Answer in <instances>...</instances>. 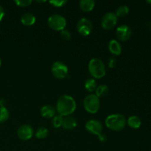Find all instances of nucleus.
<instances>
[{"instance_id": "nucleus-1", "label": "nucleus", "mask_w": 151, "mask_h": 151, "mask_svg": "<svg viewBox=\"0 0 151 151\" xmlns=\"http://www.w3.org/2000/svg\"><path fill=\"white\" fill-rule=\"evenodd\" d=\"M76 102L71 96L64 94L60 96L56 103V110L62 116H70L76 109Z\"/></svg>"}, {"instance_id": "nucleus-2", "label": "nucleus", "mask_w": 151, "mask_h": 151, "mask_svg": "<svg viewBox=\"0 0 151 151\" xmlns=\"http://www.w3.org/2000/svg\"><path fill=\"white\" fill-rule=\"evenodd\" d=\"M105 122L109 129L114 131H119L125 128L126 125V119L122 114H114L108 116Z\"/></svg>"}, {"instance_id": "nucleus-3", "label": "nucleus", "mask_w": 151, "mask_h": 151, "mask_svg": "<svg viewBox=\"0 0 151 151\" xmlns=\"http://www.w3.org/2000/svg\"><path fill=\"white\" fill-rule=\"evenodd\" d=\"M88 71L91 76L100 79L106 75V66L101 59L94 58L88 63Z\"/></svg>"}, {"instance_id": "nucleus-4", "label": "nucleus", "mask_w": 151, "mask_h": 151, "mask_svg": "<svg viewBox=\"0 0 151 151\" xmlns=\"http://www.w3.org/2000/svg\"><path fill=\"white\" fill-rule=\"evenodd\" d=\"M86 111L90 114H96L100 109V103L99 97L96 94H88L83 100Z\"/></svg>"}, {"instance_id": "nucleus-5", "label": "nucleus", "mask_w": 151, "mask_h": 151, "mask_svg": "<svg viewBox=\"0 0 151 151\" xmlns=\"http://www.w3.org/2000/svg\"><path fill=\"white\" fill-rule=\"evenodd\" d=\"M47 24L51 29L61 31L66 26V20L64 16L60 14H53L48 18Z\"/></svg>"}, {"instance_id": "nucleus-6", "label": "nucleus", "mask_w": 151, "mask_h": 151, "mask_svg": "<svg viewBox=\"0 0 151 151\" xmlns=\"http://www.w3.org/2000/svg\"><path fill=\"white\" fill-rule=\"evenodd\" d=\"M51 71L52 75L56 78L63 79L67 76L69 69L64 63L61 61H55L52 65Z\"/></svg>"}, {"instance_id": "nucleus-7", "label": "nucleus", "mask_w": 151, "mask_h": 151, "mask_svg": "<svg viewBox=\"0 0 151 151\" xmlns=\"http://www.w3.org/2000/svg\"><path fill=\"white\" fill-rule=\"evenodd\" d=\"M77 29L80 34L84 36H87L92 32V24L91 21L86 18H82L77 24Z\"/></svg>"}, {"instance_id": "nucleus-8", "label": "nucleus", "mask_w": 151, "mask_h": 151, "mask_svg": "<svg viewBox=\"0 0 151 151\" xmlns=\"http://www.w3.org/2000/svg\"><path fill=\"white\" fill-rule=\"evenodd\" d=\"M117 20V16L114 13L109 12V13H106L102 18L101 25L105 29H112L116 24Z\"/></svg>"}, {"instance_id": "nucleus-9", "label": "nucleus", "mask_w": 151, "mask_h": 151, "mask_svg": "<svg viewBox=\"0 0 151 151\" xmlns=\"http://www.w3.org/2000/svg\"><path fill=\"white\" fill-rule=\"evenodd\" d=\"M18 137L21 140L27 141V140L30 139L33 136V129L32 126L28 124L21 125L17 131Z\"/></svg>"}, {"instance_id": "nucleus-10", "label": "nucleus", "mask_w": 151, "mask_h": 151, "mask_svg": "<svg viewBox=\"0 0 151 151\" xmlns=\"http://www.w3.org/2000/svg\"><path fill=\"white\" fill-rule=\"evenodd\" d=\"M85 127L88 132L97 136L102 134L103 131V125L100 121L97 119H90L87 121Z\"/></svg>"}, {"instance_id": "nucleus-11", "label": "nucleus", "mask_w": 151, "mask_h": 151, "mask_svg": "<svg viewBox=\"0 0 151 151\" xmlns=\"http://www.w3.org/2000/svg\"><path fill=\"white\" fill-rule=\"evenodd\" d=\"M132 34L131 27L126 24L120 25L117 27L116 32V37L121 41H125L129 39Z\"/></svg>"}, {"instance_id": "nucleus-12", "label": "nucleus", "mask_w": 151, "mask_h": 151, "mask_svg": "<svg viewBox=\"0 0 151 151\" xmlns=\"http://www.w3.org/2000/svg\"><path fill=\"white\" fill-rule=\"evenodd\" d=\"M109 50L111 52L115 55H119L122 52L121 44L116 39H112L109 43Z\"/></svg>"}, {"instance_id": "nucleus-13", "label": "nucleus", "mask_w": 151, "mask_h": 151, "mask_svg": "<svg viewBox=\"0 0 151 151\" xmlns=\"http://www.w3.org/2000/svg\"><path fill=\"white\" fill-rule=\"evenodd\" d=\"M36 18L32 13H25L21 16V22L24 26H32L35 23Z\"/></svg>"}, {"instance_id": "nucleus-14", "label": "nucleus", "mask_w": 151, "mask_h": 151, "mask_svg": "<svg viewBox=\"0 0 151 151\" xmlns=\"http://www.w3.org/2000/svg\"><path fill=\"white\" fill-rule=\"evenodd\" d=\"M77 126V120L71 116H64L63 119L62 126L66 130H72Z\"/></svg>"}, {"instance_id": "nucleus-15", "label": "nucleus", "mask_w": 151, "mask_h": 151, "mask_svg": "<svg viewBox=\"0 0 151 151\" xmlns=\"http://www.w3.org/2000/svg\"><path fill=\"white\" fill-rule=\"evenodd\" d=\"M41 114L44 118H52L55 114V109L50 105H45L41 109Z\"/></svg>"}, {"instance_id": "nucleus-16", "label": "nucleus", "mask_w": 151, "mask_h": 151, "mask_svg": "<svg viewBox=\"0 0 151 151\" xmlns=\"http://www.w3.org/2000/svg\"><path fill=\"white\" fill-rule=\"evenodd\" d=\"M79 5L83 12H90L94 9L95 6V1L94 0H81Z\"/></svg>"}, {"instance_id": "nucleus-17", "label": "nucleus", "mask_w": 151, "mask_h": 151, "mask_svg": "<svg viewBox=\"0 0 151 151\" xmlns=\"http://www.w3.org/2000/svg\"><path fill=\"white\" fill-rule=\"evenodd\" d=\"M127 123L131 128L137 129L139 128L142 125V121L140 118L137 116H131L128 118Z\"/></svg>"}, {"instance_id": "nucleus-18", "label": "nucleus", "mask_w": 151, "mask_h": 151, "mask_svg": "<svg viewBox=\"0 0 151 151\" xmlns=\"http://www.w3.org/2000/svg\"><path fill=\"white\" fill-rule=\"evenodd\" d=\"M97 87V82H96L94 78H88L86 81L85 88L86 89V91H89V92H92V91H95Z\"/></svg>"}, {"instance_id": "nucleus-19", "label": "nucleus", "mask_w": 151, "mask_h": 151, "mask_svg": "<svg viewBox=\"0 0 151 151\" xmlns=\"http://www.w3.org/2000/svg\"><path fill=\"white\" fill-rule=\"evenodd\" d=\"M109 87L106 85H100L97 87L95 91L96 95L98 97H103L106 96L109 93Z\"/></svg>"}, {"instance_id": "nucleus-20", "label": "nucleus", "mask_w": 151, "mask_h": 151, "mask_svg": "<svg viewBox=\"0 0 151 151\" xmlns=\"http://www.w3.org/2000/svg\"><path fill=\"white\" fill-rule=\"evenodd\" d=\"M128 13H129V7L127 5H121L116 9L115 14L116 15L117 17L118 16L119 17H123V16L128 15Z\"/></svg>"}, {"instance_id": "nucleus-21", "label": "nucleus", "mask_w": 151, "mask_h": 151, "mask_svg": "<svg viewBox=\"0 0 151 151\" xmlns=\"http://www.w3.org/2000/svg\"><path fill=\"white\" fill-rule=\"evenodd\" d=\"M48 130L45 127H40L36 130L35 137L38 139H45L48 136Z\"/></svg>"}, {"instance_id": "nucleus-22", "label": "nucleus", "mask_w": 151, "mask_h": 151, "mask_svg": "<svg viewBox=\"0 0 151 151\" xmlns=\"http://www.w3.org/2000/svg\"><path fill=\"white\" fill-rule=\"evenodd\" d=\"M10 116V113L5 107H0V123L6 122Z\"/></svg>"}, {"instance_id": "nucleus-23", "label": "nucleus", "mask_w": 151, "mask_h": 151, "mask_svg": "<svg viewBox=\"0 0 151 151\" xmlns=\"http://www.w3.org/2000/svg\"><path fill=\"white\" fill-rule=\"evenodd\" d=\"M63 116H60V115H56L53 117L52 119V125L54 128H60L62 126V123H63Z\"/></svg>"}, {"instance_id": "nucleus-24", "label": "nucleus", "mask_w": 151, "mask_h": 151, "mask_svg": "<svg viewBox=\"0 0 151 151\" xmlns=\"http://www.w3.org/2000/svg\"><path fill=\"white\" fill-rule=\"evenodd\" d=\"M14 2L19 7H28L32 1L31 0H15Z\"/></svg>"}, {"instance_id": "nucleus-25", "label": "nucleus", "mask_w": 151, "mask_h": 151, "mask_svg": "<svg viewBox=\"0 0 151 151\" xmlns=\"http://www.w3.org/2000/svg\"><path fill=\"white\" fill-rule=\"evenodd\" d=\"M50 3L55 7H60L64 6L67 3V1L66 0H52V1H50Z\"/></svg>"}, {"instance_id": "nucleus-26", "label": "nucleus", "mask_w": 151, "mask_h": 151, "mask_svg": "<svg viewBox=\"0 0 151 151\" xmlns=\"http://www.w3.org/2000/svg\"><path fill=\"white\" fill-rule=\"evenodd\" d=\"M60 35L64 40H69L71 38V32L66 29H63L60 31Z\"/></svg>"}, {"instance_id": "nucleus-27", "label": "nucleus", "mask_w": 151, "mask_h": 151, "mask_svg": "<svg viewBox=\"0 0 151 151\" xmlns=\"http://www.w3.org/2000/svg\"><path fill=\"white\" fill-rule=\"evenodd\" d=\"M116 64V60L114 57L109 58L108 60V65L110 68H114Z\"/></svg>"}, {"instance_id": "nucleus-28", "label": "nucleus", "mask_w": 151, "mask_h": 151, "mask_svg": "<svg viewBox=\"0 0 151 151\" xmlns=\"http://www.w3.org/2000/svg\"><path fill=\"white\" fill-rule=\"evenodd\" d=\"M98 139H100V142H106V140H107V137H106V134H100V135H98Z\"/></svg>"}, {"instance_id": "nucleus-29", "label": "nucleus", "mask_w": 151, "mask_h": 151, "mask_svg": "<svg viewBox=\"0 0 151 151\" xmlns=\"http://www.w3.org/2000/svg\"><path fill=\"white\" fill-rule=\"evenodd\" d=\"M4 16V8H3L2 6L0 4V22L2 20Z\"/></svg>"}, {"instance_id": "nucleus-30", "label": "nucleus", "mask_w": 151, "mask_h": 151, "mask_svg": "<svg viewBox=\"0 0 151 151\" xmlns=\"http://www.w3.org/2000/svg\"><path fill=\"white\" fill-rule=\"evenodd\" d=\"M5 100L4 99H0V107H5Z\"/></svg>"}, {"instance_id": "nucleus-31", "label": "nucleus", "mask_w": 151, "mask_h": 151, "mask_svg": "<svg viewBox=\"0 0 151 151\" xmlns=\"http://www.w3.org/2000/svg\"><path fill=\"white\" fill-rule=\"evenodd\" d=\"M147 2L148 3V4H151V0H147Z\"/></svg>"}, {"instance_id": "nucleus-32", "label": "nucleus", "mask_w": 151, "mask_h": 151, "mask_svg": "<svg viewBox=\"0 0 151 151\" xmlns=\"http://www.w3.org/2000/svg\"><path fill=\"white\" fill-rule=\"evenodd\" d=\"M46 1H37V2H39V3H41V2H45Z\"/></svg>"}, {"instance_id": "nucleus-33", "label": "nucleus", "mask_w": 151, "mask_h": 151, "mask_svg": "<svg viewBox=\"0 0 151 151\" xmlns=\"http://www.w3.org/2000/svg\"><path fill=\"white\" fill-rule=\"evenodd\" d=\"M1 58H0V66H1Z\"/></svg>"}, {"instance_id": "nucleus-34", "label": "nucleus", "mask_w": 151, "mask_h": 151, "mask_svg": "<svg viewBox=\"0 0 151 151\" xmlns=\"http://www.w3.org/2000/svg\"><path fill=\"white\" fill-rule=\"evenodd\" d=\"M0 151H1V150H0Z\"/></svg>"}]
</instances>
